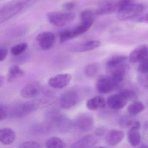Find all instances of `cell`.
Instances as JSON below:
<instances>
[{"label":"cell","mask_w":148,"mask_h":148,"mask_svg":"<svg viewBox=\"0 0 148 148\" xmlns=\"http://www.w3.org/2000/svg\"><path fill=\"white\" fill-rule=\"evenodd\" d=\"M138 70L141 73H148V58L146 57L140 62Z\"/></svg>","instance_id":"4dcf8cb0"},{"label":"cell","mask_w":148,"mask_h":148,"mask_svg":"<svg viewBox=\"0 0 148 148\" xmlns=\"http://www.w3.org/2000/svg\"><path fill=\"white\" fill-rule=\"evenodd\" d=\"M16 138L15 132L8 128H3L0 131V141L5 145L12 143Z\"/></svg>","instance_id":"ac0fdd59"},{"label":"cell","mask_w":148,"mask_h":148,"mask_svg":"<svg viewBox=\"0 0 148 148\" xmlns=\"http://www.w3.org/2000/svg\"><path fill=\"white\" fill-rule=\"evenodd\" d=\"M81 96L77 90H70L64 92L60 98V104L64 109H71L79 102Z\"/></svg>","instance_id":"5b68a950"},{"label":"cell","mask_w":148,"mask_h":148,"mask_svg":"<svg viewBox=\"0 0 148 148\" xmlns=\"http://www.w3.org/2000/svg\"><path fill=\"white\" fill-rule=\"evenodd\" d=\"M144 109L145 106L143 103L135 101L128 106L127 110L130 115L133 116L142 112Z\"/></svg>","instance_id":"7402d4cb"},{"label":"cell","mask_w":148,"mask_h":148,"mask_svg":"<svg viewBox=\"0 0 148 148\" xmlns=\"http://www.w3.org/2000/svg\"><path fill=\"white\" fill-rule=\"evenodd\" d=\"M107 103L105 99L102 96H97L90 99L86 102V106L88 109L95 110L105 107Z\"/></svg>","instance_id":"d6986e66"},{"label":"cell","mask_w":148,"mask_h":148,"mask_svg":"<svg viewBox=\"0 0 148 148\" xmlns=\"http://www.w3.org/2000/svg\"><path fill=\"white\" fill-rule=\"evenodd\" d=\"M4 77L2 76H1L0 77V86L1 87L3 85V83H4Z\"/></svg>","instance_id":"60d3db41"},{"label":"cell","mask_w":148,"mask_h":148,"mask_svg":"<svg viewBox=\"0 0 148 148\" xmlns=\"http://www.w3.org/2000/svg\"><path fill=\"white\" fill-rule=\"evenodd\" d=\"M130 66L126 63L110 69V76L119 85L123 82L127 72L129 71Z\"/></svg>","instance_id":"4fadbf2b"},{"label":"cell","mask_w":148,"mask_h":148,"mask_svg":"<svg viewBox=\"0 0 148 148\" xmlns=\"http://www.w3.org/2000/svg\"><path fill=\"white\" fill-rule=\"evenodd\" d=\"M75 3L74 2H67L63 5V7L67 10L72 9L75 6Z\"/></svg>","instance_id":"f35d334b"},{"label":"cell","mask_w":148,"mask_h":148,"mask_svg":"<svg viewBox=\"0 0 148 148\" xmlns=\"http://www.w3.org/2000/svg\"><path fill=\"white\" fill-rule=\"evenodd\" d=\"M20 148H40V145L35 141H28L20 145Z\"/></svg>","instance_id":"e575fe53"},{"label":"cell","mask_w":148,"mask_h":148,"mask_svg":"<svg viewBox=\"0 0 148 148\" xmlns=\"http://www.w3.org/2000/svg\"><path fill=\"white\" fill-rule=\"evenodd\" d=\"M98 140L95 136L87 135L79 139L72 145V148H86L93 147L97 143Z\"/></svg>","instance_id":"e0dca14e"},{"label":"cell","mask_w":148,"mask_h":148,"mask_svg":"<svg viewBox=\"0 0 148 148\" xmlns=\"http://www.w3.org/2000/svg\"><path fill=\"white\" fill-rule=\"evenodd\" d=\"M99 67L96 63L89 64L86 67L85 73L86 76L90 78L94 77L98 73Z\"/></svg>","instance_id":"d4e9b609"},{"label":"cell","mask_w":148,"mask_h":148,"mask_svg":"<svg viewBox=\"0 0 148 148\" xmlns=\"http://www.w3.org/2000/svg\"><path fill=\"white\" fill-rule=\"evenodd\" d=\"M132 116H125L120 119L119 120V123L121 126L124 127H129L131 126L132 125L134 122H133V119L132 118Z\"/></svg>","instance_id":"f546056e"},{"label":"cell","mask_w":148,"mask_h":148,"mask_svg":"<svg viewBox=\"0 0 148 148\" xmlns=\"http://www.w3.org/2000/svg\"><path fill=\"white\" fill-rule=\"evenodd\" d=\"M138 21L139 22L148 23V12L145 15L138 18Z\"/></svg>","instance_id":"ab89813d"},{"label":"cell","mask_w":148,"mask_h":148,"mask_svg":"<svg viewBox=\"0 0 148 148\" xmlns=\"http://www.w3.org/2000/svg\"><path fill=\"white\" fill-rule=\"evenodd\" d=\"M147 56H148V55H147Z\"/></svg>","instance_id":"b9f144b4"},{"label":"cell","mask_w":148,"mask_h":148,"mask_svg":"<svg viewBox=\"0 0 148 148\" xmlns=\"http://www.w3.org/2000/svg\"><path fill=\"white\" fill-rule=\"evenodd\" d=\"M9 117V106L4 104L1 105L0 106V120H5Z\"/></svg>","instance_id":"1f68e13d"},{"label":"cell","mask_w":148,"mask_h":148,"mask_svg":"<svg viewBox=\"0 0 148 148\" xmlns=\"http://www.w3.org/2000/svg\"><path fill=\"white\" fill-rule=\"evenodd\" d=\"M21 107L23 111L27 114L37 110L38 108V103L36 101H28L21 103Z\"/></svg>","instance_id":"cb8c5ba5"},{"label":"cell","mask_w":148,"mask_h":148,"mask_svg":"<svg viewBox=\"0 0 148 148\" xmlns=\"http://www.w3.org/2000/svg\"><path fill=\"white\" fill-rule=\"evenodd\" d=\"M40 46L44 50H48L54 45L55 35L51 32H44L39 34L36 37Z\"/></svg>","instance_id":"8fae6325"},{"label":"cell","mask_w":148,"mask_h":148,"mask_svg":"<svg viewBox=\"0 0 148 148\" xmlns=\"http://www.w3.org/2000/svg\"><path fill=\"white\" fill-rule=\"evenodd\" d=\"M120 92L125 95V97L128 99V100H135L137 98L136 93L133 90L124 89Z\"/></svg>","instance_id":"d6a6232c"},{"label":"cell","mask_w":148,"mask_h":148,"mask_svg":"<svg viewBox=\"0 0 148 148\" xmlns=\"http://www.w3.org/2000/svg\"><path fill=\"white\" fill-rule=\"evenodd\" d=\"M75 14L71 12H51L47 14L48 21L54 25L63 27L71 23L75 18Z\"/></svg>","instance_id":"7a4b0ae2"},{"label":"cell","mask_w":148,"mask_h":148,"mask_svg":"<svg viewBox=\"0 0 148 148\" xmlns=\"http://www.w3.org/2000/svg\"><path fill=\"white\" fill-rule=\"evenodd\" d=\"M106 129L103 126L98 127L95 130V134L97 136H103L106 133Z\"/></svg>","instance_id":"8d00e7d4"},{"label":"cell","mask_w":148,"mask_h":148,"mask_svg":"<svg viewBox=\"0 0 148 148\" xmlns=\"http://www.w3.org/2000/svg\"><path fill=\"white\" fill-rule=\"evenodd\" d=\"M148 54V46L145 45H141L136 47L132 51L129 55L128 59L131 63L140 62L147 57Z\"/></svg>","instance_id":"7c38bea8"},{"label":"cell","mask_w":148,"mask_h":148,"mask_svg":"<svg viewBox=\"0 0 148 148\" xmlns=\"http://www.w3.org/2000/svg\"><path fill=\"white\" fill-rule=\"evenodd\" d=\"M135 0H119L117 2V11L134 4Z\"/></svg>","instance_id":"836d02e7"},{"label":"cell","mask_w":148,"mask_h":148,"mask_svg":"<svg viewBox=\"0 0 148 148\" xmlns=\"http://www.w3.org/2000/svg\"><path fill=\"white\" fill-rule=\"evenodd\" d=\"M124 133L122 131L112 130L109 131L106 136V143L110 146H114L119 144L123 139Z\"/></svg>","instance_id":"9a60e30c"},{"label":"cell","mask_w":148,"mask_h":148,"mask_svg":"<svg viewBox=\"0 0 148 148\" xmlns=\"http://www.w3.org/2000/svg\"><path fill=\"white\" fill-rule=\"evenodd\" d=\"M143 5L132 4L117 12V17L121 21H127L139 16L144 10Z\"/></svg>","instance_id":"277c9868"},{"label":"cell","mask_w":148,"mask_h":148,"mask_svg":"<svg viewBox=\"0 0 148 148\" xmlns=\"http://www.w3.org/2000/svg\"><path fill=\"white\" fill-rule=\"evenodd\" d=\"M41 90L40 83L38 81H34L29 83L22 88L21 95L25 98H32L39 95Z\"/></svg>","instance_id":"9c48e42d"},{"label":"cell","mask_w":148,"mask_h":148,"mask_svg":"<svg viewBox=\"0 0 148 148\" xmlns=\"http://www.w3.org/2000/svg\"><path fill=\"white\" fill-rule=\"evenodd\" d=\"M138 81L143 87L148 89V73H142L138 77Z\"/></svg>","instance_id":"d590c367"},{"label":"cell","mask_w":148,"mask_h":148,"mask_svg":"<svg viewBox=\"0 0 148 148\" xmlns=\"http://www.w3.org/2000/svg\"><path fill=\"white\" fill-rule=\"evenodd\" d=\"M73 29L66 30L61 32L60 34V42H64L76 38Z\"/></svg>","instance_id":"83f0119b"},{"label":"cell","mask_w":148,"mask_h":148,"mask_svg":"<svg viewBox=\"0 0 148 148\" xmlns=\"http://www.w3.org/2000/svg\"><path fill=\"white\" fill-rule=\"evenodd\" d=\"M46 146L48 148H64L66 147V144L61 138L57 137H52L47 139Z\"/></svg>","instance_id":"603a6c76"},{"label":"cell","mask_w":148,"mask_h":148,"mask_svg":"<svg viewBox=\"0 0 148 148\" xmlns=\"http://www.w3.org/2000/svg\"><path fill=\"white\" fill-rule=\"evenodd\" d=\"M73 124L75 127L80 131L84 132L90 131L93 128L94 118L90 113H80L75 117Z\"/></svg>","instance_id":"8992f818"},{"label":"cell","mask_w":148,"mask_h":148,"mask_svg":"<svg viewBox=\"0 0 148 148\" xmlns=\"http://www.w3.org/2000/svg\"><path fill=\"white\" fill-rule=\"evenodd\" d=\"M140 123L136 121L133 123L128 132V140L132 146L136 147L140 143L141 135L138 130L140 129Z\"/></svg>","instance_id":"30bf717a"},{"label":"cell","mask_w":148,"mask_h":148,"mask_svg":"<svg viewBox=\"0 0 148 148\" xmlns=\"http://www.w3.org/2000/svg\"><path fill=\"white\" fill-rule=\"evenodd\" d=\"M119 85L110 75H101L97 80L96 90L100 94H106L114 91Z\"/></svg>","instance_id":"3957f363"},{"label":"cell","mask_w":148,"mask_h":148,"mask_svg":"<svg viewBox=\"0 0 148 148\" xmlns=\"http://www.w3.org/2000/svg\"><path fill=\"white\" fill-rule=\"evenodd\" d=\"M34 130L38 133H45L51 131L52 127L48 123H41L35 125L34 126Z\"/></svg>","instance_id":"4316f807"},{"label":"cell","mask_w":148,"mask_h":148,"mask_svg":"<svg viewBox=\"0 0 148 148\" xmlns=\"http://www.w3.org/2000/svg\"><path fill=\"white\" fill-rule=\"evenodd\" d=\"M8 50L5 48H1L0 49V61L2 62L5 60L7 56Z\"/></svg>","instance_id":"74e56055"},{"label":"cell","mask_w":148,"mask_h":148,"mask_svg":"<svg viewBox=\"0 0 148 148\" xmlns=\"http://www.w3.org/2000/svg\"><path fill=\"white\" fill-rule=\"evenodd\" d=\"M100 45L101 43L99 41L91 40L73 46L70 48V50L72 52H84L95 50L98 48Z\"/></svg>","instance_id":"5bb4252c"},{"label":"cell","mask_w":148,"mask_h":148,"mask_svg":"<svg viewBox=\"0 0 148 148\" xmlns=\"http://www.w3.org/2000/svg\"><path fill=\"white\" fill-rule=\"evenodd\" d=\"M47 123L52 128H55L61 133H66L71 130L73 123L68 116L58 110H53L47 113Z\"/></svg>","instance_id":"6da1fadb"},{"label":"cell","mask_w":148,"mask_h":148,"mask_svg":"<svg viewBox=\"0 0 148 148\" xmlns=\"http://www.w3.org/2000/svg\"><path fill=\"white\" fill-rule=\"evenodd\" d=\"M128 58L123 55H115L111 58L106 63L107 68L112 69L116 66L123 64L125 63Z\"/></svg>","instance_id":"44dd1931"},{"label":"cell","mask_w":148,"mask_h":148,"mask_svg":"<svg viewBox=\"0 0 148 148\" xmlns=\"http://www.w3.org/2000/svg\"><path fill=\"white\" fill-rule=\"evenodd\" d=\"M24 71L18 65H14L10 67L7 75L8 82H12L20 78L25 75Z\"/></svg>","instance_id":"ffe728a7"},{"label":"cell","mask_w":148,"mask_h":148,"mask_svg":"<svg viewBox=\"0 0 148 148\" xmlns=\"http://www.w3.org/2000/svg\"><path fill=\"white\" fill-rule=\"evenodd\" d=\"M27 47V44L25 42L20 43L12 47L11 50V53L14 56H19L24 53Z\"/></svg>","instance_id":"484cf974"},{"label":"cell","mask_w":148,"mask_h":148,"mask_svg":"<svg viewBox=\"0 0 148 148\" xmlns=\"http://www.w3.org/2000/svg\"><path fill=\"white\" fill-rule=\"evenodd\" d=\"M118 1H106L100 4L95 12L98 15H107L111 14L117 11Z\"/></svg>","instance_id":"2e32d148"},{"label":"cell","mask_w":148,"mask_h":148,"mask_svg":"<svg viewBox=\"0 0 148 148\" xmlns=\"http://www.w3.org/2000/svg\"><path fill=\"white\" fill-rule=\"evenodd\" d=\"M72 79V76L68 73L59 74L52 77L48 80V84L55 89H62L67 86Z\"/></svg>","instance_id":"52a82bcc"},{"label":"cell","mask_w":148,"mask_h":148,"mask_svg":"<svg viewBox=\"0 0 148 148\" xmlns=\"http://www.w3.org/2000/svg\"><path fill=\"white\" fill-rule=\"evenodd\" d=\"M129 101L125 95L120 92L119 93L113 94L107 99V104L109 107L113 110L122 109L127 104Z\"/></svg>","instance_id":"ba28073f"},{"label":"cell","mask_w":148,"mask_h":148,"mask_svg":"<svg viewBox=\"0 0 148 148\" xmlns=\"http://www.w3.org/2000/svg\"><path fill=\"white\" fill-rule=\"evenodd\" d=\"M94 13L91 10H86L83 11L80 14V19L82 22L93 21Z\"/></svg>","instance_id":"f1b7e54d"}]
</instances>
